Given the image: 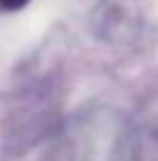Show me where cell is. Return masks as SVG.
Returning a JSON list of instances; mask_svg holds the SVG:
<instances>
[{"label":"cell","instance_id":"obj_1","mask_svg":"<svg viewBox=\"0 0 158 161\" xmlns=\"http://www.w3.org/2000/svg\"><path fill=\"white\" fill-rule=\"evenodd\" d=\"M28 0H0V7H5V9H16V7H21V5H26Z\"/></svg>","mask_w":158,"mask_h":161}]
</instances>
